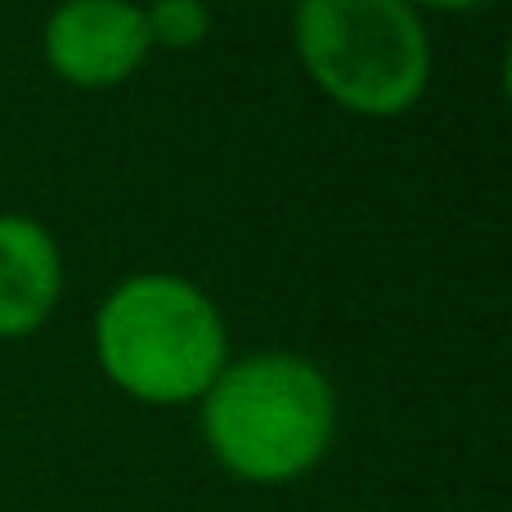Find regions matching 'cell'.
<instances>
[{"instance_id":"6da1fadb","label":"cell","mask_w":512,"mask_h":512,"mask_svg":"<svg viewBox=\"0 0 512 512\" xmlns=\"http://www.w3.org/2000/svg\"><path fill=\"white\" fill-rule=\"evenodd\" d=\"M198 427L230 477L248 486H288L333 450L337 391L328 373L297 351L230 355L198 400Z\"/></svg>"},{"instance_id":"7a4b0ae2","label":"cell","mask_w":512,"mask_h":512,"mask_svg":"<svg viewBox=\"0 0 512 512\" xmlns=\"http://www.w3.org/2000/svg\"><path fill=\"white\" fill-rule=\"evenodd\" d=\"M95 360L140 405H198L230 364V328L194 279L144 270L99 301Z\"/></svg>"},{"instance_id":"3957f363","label":"cell","mask_w":512,"mask_h":512,"mask_svg":"<svg viewBox=\"0 0 512 512\" xmlns=\"http://www.w3.org/2000/svg\"><path fill=\"white\" fill-rule=\"evenodd\" d=\"M292 50L315 90L351 117H405L432 86V32L405 0H297Z\"/></svg>"},{"instance_id":"277c9868","label":"cell","mask_w":512,"mask_h":512,"mask_svg":"<svg viewBox=\"0 0 512 512\" xmlns=\"http://www.w3.org/2000/svg\"><path fill=\"white\" fill-rule=\"evenodd\" d=\"M45 63L77 90H108L149 63L153 36L135 0H63L41 32Z\"/></svg>"},{"instance_id":"5b68a950","label":"cell","mask_w":512,"mask_h":512,"mask_svg":"<svg viewBox=\"0 0 512 512\" xmlns=\"http://www.w3.org/2000/svg\"><path fill=\"white\" fill-rule=\"evenodd\" d=\"M63 297L59 239L32 216H0V342L32 337Z\"/></svg>"},{"instance_id":"8992f818","label":"cell","mask_w":512,"mask_h":512,"mask_svg":"<svg viewBox=\"0 0 512 512\" xmlns=\"http://www.w3.org/2000/svg\"><path fill=\"white\" fill-rule=\"evenodd\" d=\"M144 18H149V36L153 50H194V45L207 41L212 32V9L207 0H149L144 5Z\"/></svg>"},{"instance_id":"52a82bcc","label":"cell","mask_w":512,"mask_h":512,"mask_svg":"<svg viewBox=\"0 0 512 512\" xmlns=\"http://www.w3.org/2000/svg\"><path fill=\"white\" fill-rule=\"evenodd\" d=\"M405 5H414L418 14H423V9H436V14H468V9H481V5H490V0H405Z\"/></svg>"},{"instance_id":"ba28073f","label":"cell","mask_w":512,"mask_h":512,"mask_svg":"<svg viewBox=\"0 0 512 512\" xmlns=\"http://www.w3.org/2000/svg\"><path fill=\"white\" fill-rule=\"evenodd\" d=\"M504 99H508V108H512V41H508V50H504Z\"/></svg>"}]
</instances>
